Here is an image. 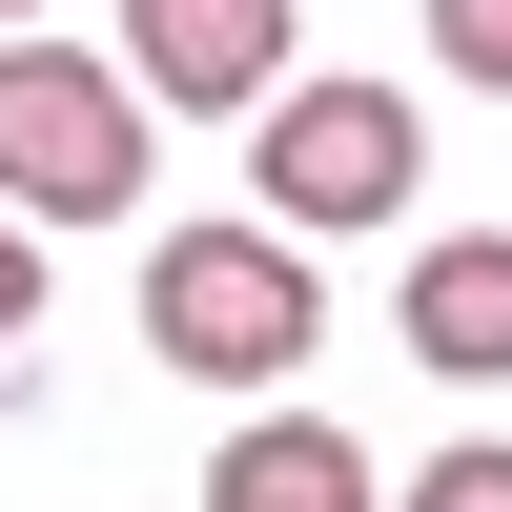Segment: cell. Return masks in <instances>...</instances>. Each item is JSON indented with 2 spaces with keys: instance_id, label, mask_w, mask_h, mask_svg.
<instances>
[{
  "instance_id": "1",
  "label": "cell",
  "mask_w": 512,
  "mask_h": 512,
  "mask_svg": "<svg viewBox=\"0 0 512 512\" xmlns=\"http://www.w3.org/2000/svg\"><path fill=\"white\" fill-rule=\"evenodd\" d=\"M308 226H164L144 246V349L185 369V390H287L308 369V328H328V267H287Z\"/></svg>"
},
{
  "instance_id": "2",
  "label": "cell",
  "mask_w": 512,
  "mask_h": 512,
  "mask_svg": "<svg viewBox=\"0 0 512 512\" xmlns=\"http://www.w3.org/2000/svg\"><path fill=\"white\" fill-rule=\"evenodd\" d=\"M144 144H164L144 62H82V41L0 21V205H21V226H123V205H144Z\"/></svg>"
},
{
  "instance_id": "3",
  "label": "cell",
  "mask_w": 512,
  "mask_h": 512,
  "mask_svg": "<svg viewBox=\"0 0 512 512\" xmlns=\"http://www.w3.org/2000/svg\"><path fill=\"white\" fill-rule=\"evenodd\" d=\"M410 164H431V103H390V82H287V103H246V185H267V226H390Z\"/></svg>"
},
{
  "instance_id": "4",
  "label": "cell",
  "mask_w": 512,
  "mask_h": 512,
  "mask_svg": "<svg viewBox=\"0 0 512 512\" xmlns=\"http://www.w3.org/2000/svg\"><path fill=\"white\" fill-rule=\"evenodd\" d=\"M144 103H287V0H123Z\"/></svg>"
},
{
  "instance_id": "5",
  "label": "cell",
  "mask_w": 512,
  "mask_h": 512,
  "mask_svg": "<svg viewBox=\"0 0 512 512\" xmlns=\"http://www.w3.org/2000/svg\"><path fill=\"white\" fill-rule=\"evenodd\" d=\"M410 369H451V390H512V226H451L431 267H410Z\"/></svg>"
},
{
  "instance_id": "6",
  "label": "cell",
  "mask_w": 512,
  "mask_h": 512,
  "mask_svg": "<svg viewBox=\"0 0 512 512\" xmlns=\"http://www.w3.org/2000/svg\"><path fill=\"white\" fill-rule=\"evenodd\" d=\"M205 512H369V451L308 431V410H287V431H226L205 451Z\"/></svg>"
},
{
  "instance_id": "7",
  "label": "cell",
  "mask_w": 512,
  "mask_h": 512,
  "mask_svg": "<svg viewBox=\"0 0 512 512\" xmlns=\"http://www.w3.org/2000/svg\"><path fill=\"white\" fill-rule=\"evenodd\" d=\"M410 512H512V431H451L431 472H410Z\"/></svg>"
},
{
  "instance_id": "8",
  "label": "cell",
  "mask_w": 512,
  "mask_h": 512,
  "mask_svg": "<svg viewBox=\"0 0 512 512\" xmlns=\"http://www.w3.org/2000/svg\"><path fill=\"white\" fill-rule=\"evenodd\" d=\"M431 41H451V82H472V103H512V0H431Z\"/></svg>"
},
{
  "instance_id": "9",
  "label": "cell",
  "mask_w": 512,
  "mask_h": 512,
  "mask_svg": "<svg viewBox=\"0 0 512 512\" xmlns=\"http://www.w3.org/2000/svg\"><path fill=\"white\" fill-rule=\"evenodd\" d=\"M21 328H41V226L0 205V349H21Z\"/></svg>"
},
{
  "instance_id": "10",
  "label": "cell",
  "mask_w": 512,
  "mask_h": 512,
  "mask_svg": "<svg viewBox=\"0 0 512 512\" xmlns=\"http://www.w3.org/2000/svg\"><path fill=\"white\" fill-rule=\"evenodd\" d=\"M0 21H41V0H0Z\"/></svg>"
}]
</instances>
